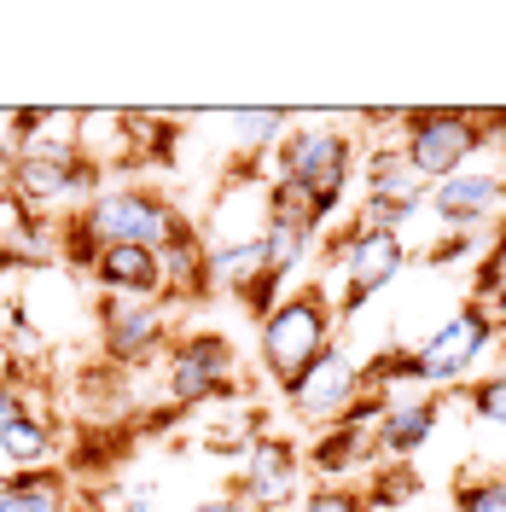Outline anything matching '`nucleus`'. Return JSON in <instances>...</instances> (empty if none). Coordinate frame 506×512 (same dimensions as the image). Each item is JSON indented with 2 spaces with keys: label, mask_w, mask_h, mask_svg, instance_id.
Masks as SVG:
<instances>
[{
  "label": "nucleus",
  "mask_w": 506,
  "mask_h": 512,
  "mask_svg": "<svg viewBox=\"0 0 506 512\" xmlns=\"http://www.w3.org/2000/svg\"><path fill=\"white\" fill-rule=\"evenodd\" d=\"M495 338V315L489 303H466L408 355H384L373 367V379H413V384H454L466 379V367H477V355Z\"/></svg>",
  "instance_id": "1"
},
{
  "label": "nucleus",
  "mask_w": 506,
  "mask_h": 512,
  "mask_svg": "<svg viewBox=\"0 0 506 512\" xmlns=\"http://www.w3.org/2000/svg\"><path fill=\"white\" fill-rule=\"evenodd\" d=\"M181 216L163 204L158 192L146 187H111L88 198V210L76 216V245H146V251H163L175 233H181Z\"/></svg>",
  "instance_id": "2"
},
{
  "label": "nucleus",
  "mask_w": 506,
  "mask_h": 512,
  "mask_svg": "<svg viewBox=\"0 0 506 512\" xmlns=\"http://www.w3.org/2000/svg\"><path fill=\"white\" fill-rule=\"evenodd\" d=\"M332 344V303L320 297V286L297 291V297H280L268 315H262V367L268 379L291 384L320 350Z\"/></svg>",
  "instance_id": "3"
},
{
  "label": "nucleus",
  "mask_w": 506,
  "mask_h": 512,
  "mask_svg": "<svg viewBox=\"0 0 506 512\" xmlns=\"http://www.w3.org/2000/svg\"><path fill=\"white\" fill-rule=\"evenodd\" d=\"M396 146L408 152V163L425 181H448V175H460L466 158H472L477 146H489V140H483L477 111L431 105V111H402V140H396Z\"/></svg>",
  "instance_id": "4"
},
{
  "label": "nucleus",
  "mask_w": 506,
  "mask_h": 512,
  "mask_svg": "<svg viewBox=\"0 0 506 512\" xmlns=\"http://www.w3.org/2000/svg\"><path fill=\"white\" fill-rule=\"evenodd\" d=\"M349 163H355V146H349L344 128H291L280 140V187L309 192L320 210L332 216L338 210V192L349 181Z\"/></svg>",
  "instance_id": "5"
},
{
  "label": "nucleus",
  "mask_w": 506,
  "mask_h": 512,
  "mask_svg": "<svg viewBox=\"0 0 506 512\" xmlns=\"http://www.w3.org/2000/svg\"><path fill=\"white\" fill-rule=\"evenodd\" d=\"M94 181V158L76 152V140H30V152L12 163L6 192L24 204V216L59 210L64 198H82Z\"/></svg>",
  "instance_id": "6"
},
{
  "label": "nucleus",
  "mask_w": 506,
  "mask_h": 512,
  "mask_svg": "<svg viewBox=\"0 0 506 512\" xmlns=\"http://www.w3.org/2000/svg\"><path fill=\"white\" fill-rule=\"evenodd\" d=\"M239 390V355L222 332H192L175 344L169 355V396L181 408H198V402H222Z\"/></svg>",
  "instance_id": "7"
},
{
  "label": "nucleus",
  "mask_w": 506,
  "mask_h": 512,
  "mask_svg": "<svg viewBox=\"0 0 506 512\" xmlns=\"http://www.w3.org/2000/svg\"><path fill=\"white\" fill-rule=\"evenodd\" d=\"M361 396V367L349 361V350H338V344H326V350L297 373V379L285 384V402H291V414L303 419H344V408Z\"/></svg>",
  "instance_id": "8"
},
{
  "label": "nucleus",
  "mask_w": 506,
  "mask_h": 512,
  "mask_svg": "<svg viewBox=\"0 0 506 512\" xmlns=\"http://www.w3.org/2000/svg\"><path fill=\"white\" fill-rule=\"evenodd\" d=\"M408 262V245L402 233H367L355 227L344 239V309H361L373 291H384Z\"/></svg>",
  "instance_id": "9"
},
{
  "label": "nucleus",
  "mask_w": 506,
  "mask_h": 512,
  "mask_svg": "<svg viewBox=\"0 0 506 512\" xmlns=\"http://www.w3.org/2000/svg\"><path fill=\"white\" fill-rule=\"evenodd\" d=\"M501 204H506V181L495 169H460V175H448V181L431 187V210H437L454 233L483 227Z\"/></svg>",
  "instance_id": "10"
},
{
  "label": "nucleus",
  "mask_w": 506,
  "mask_h": 512,
  "mask_svg": "<svg viewBox=\"0 0 506 512\" xmlns=\"http://www.w3.org/2000/svg\"><path fill=\"white\" fill-rule=\"evenodd\" d=\"M99 338H105V355L111 361H146V355L163 344V315L152 303H140V297H111L105 309H99Z\"/></svg>",
  "instance_id": "11"
},
{
  "label": "nucleus",
  "mask_w": 506,
  "mask_h": 512,
  "mask_svg": "<svg viewBox=\"0 0 506 512\" xmlns=\"http://www.w3.org/2000/svg\"><path fill=\"white\" fill-rule=\"evenodd\" d=\"M297 495V448L280 437H262L245 460V507L251 512H280Z\"/></svg>",
  "instance_id": "12"
},
{
  "label": "nucleus",
  "mask_w": 506,
  "mask_h": 512,
  "mask_svg": "<svg viewBox=\"0 0 506 512\" xmlns=\"http://www.w3.org/2000/svg\"><path fill=\"white\" fill-rule=\"evenodd\" d=\"M94 280L111 291V297H140V303H152L163 291V256L146 251V245H99Z\"/></svg>",
  "instance_id": "13"
},
{
  "label": "nucleus",
  "mask_w": 506,
  "mask_h": 512,
  "mask_svg": "<svg viewBox=\"0 0 506 512\" xmlns=\"http://www.w3.org/2000/svg\"><path fill=\"white\" fill-rule=\"evenodd\" d=\"M367 198H384V204L419 210V198H425V175L408 163L402 146H379V152L367 158Z\"/></svg>",
  "instance_id": "14"
},
{
  "label": "nucleus",
  "mask_w": 506,
  "mask_h": 512,
  "mask_svg": "<svg viewBox=\"0 0 506 512\" xmlns=\"http://www.w3.org/2000/svg\"><path fill=\"white\" fill-rule=\"evenodd\" d=\"M268 274V256H262V233L222 245L216 256H204V291H251Z\"/></svg>",
  "instance_id": "15"
},
{
  "label": "nucleus",
  "mask_w": 506,
  "mask_h": 512,
  "mask_svg": "<svg viewBox=\"0 0 506 512\" xmlns=\"http://www.w3.org/2000/svg\"><path fill=\"white\" fill-rule=\"evenodd\" d=\"M437 431V402L431 396H413V402H396L379 425V448L384 454H396V460H408L425 448V437Z\"/></svg>",
  "instance_id": "16"
},
{
  "label": "nucleus",
  "mask_w": 506,
  "mask_h": 512,
  "mask_svg": "<svg viewBox=\"0 0 506 512\" xmlns=\"http://www.w3.org/2000/svg\"><path fill=\"white\" fill-rule=\"evenodd\" d=\"M373 448H379V431H367V425H349V419H332L309 454H315V466L326 472V478H338V472H349V466L373 460Z\"/></svg>",
  "instance_id": "17"
},
{
  "label": "nucleus",
  "mask_w": 506,
  "mask_h": 512,
  "mask_svg": "<svg viewBox=\"0 0 506 512\" xmlns=\"http://www.w3.org/2000/svg\"><path fill=\"white\" fill-rule=\"evenodd\" d=\"M309 239H315V227L297 222V216H268V227H262V256H268V274L274 280H285L297 262H303V251H309Z\"/></svg>",
  "instance_id": "18"
},
{
  "label": "nucleus",
  "mask_w": 506,
  "mask_h": 512,
  "mask_svg": "<svg viewBox=\"0 0 506 512\" xmlns=\"http://www.w3.org/2000/svg\"><path fill=\"white\" fill-rule=\"evenodd\" d=\"M47 448H53V425L41 414H24L6 437H0V454L24 472V466H47Z\"/></svg>",
  "instance_id": "19"
},
{
  "label": "nucleus",
  "mask_w": 506,
  "mask_h": 512,
  "mask_svg": "<svg viewBox=\"0 0 506 512\" xmlns=\"http://www.w3.org/2000/svg\"><path fill=\"white\" fill-rule=\"evenodd\" d=\"M227 128H233V140H239L245 152H262V146H280L285 140L291 117H285V111H233Z\"/></svg>",
  "instance_id": "20"
},
{
  "label": "nucleus",
  "mask_w": 506,
  "mask_h": 512,
  "mask_svg": "<svg viewBox=\"0 0 506 512\" xmlns=\"http://www.w3.org/2000/svg\"><path fill=\"white\" fill-rule=\"evenodd\" d=\"M454 512H506V478H460Z\"/></svg>",
  "instance_id": "21"
},
{
  "label": "nucleus",
  "mask_w": 506,
  "mask_h": 512,
  "mask_svg": "<svg viewBox=\"0 0 506 512\" xmlns=\"http://www.w3.org/2000/svg\"><path fill=\"white\" fill-rule=\"evenodd\" d=\"M472 414L489 419V425H506V367L472 384Z\"/></svg>",
  "instance_id": "22"
},
{
  "label": "nucleus",
  "mask_w": 506,
  "mask_h": 512,
  "mask_svg": "<svg viewBox=\"0 0 506 512\" xmlns=\"http://www.w3.org/2000/svg\"><path fill=\"white\" fill-rule=\"evenodd\" d=\"M0 512H64L59 478H47L41 489H6V507H0Z\"/></svg>",
  "instance_id": "23"
},
{
  "label": "nucleus",
  "mask_w": 506,
  "mask_h": 512,
  "mask_svg": "<svg viewBox=\"0 0 506 512\" xmlns=\"http://www.w3.org/2000/svg\"><path fill=\"white\" fill-rule=\"evenodd\" d=\"M303 512H367V501L349 495V489H315V495L303 501Z\"/></svg>",
  "instance_id": "24"
},
{
  "label": "nucleus",
  "mask_w": 506,
  "mask_h": 512,
  "mask_svg": "<svg viewBox=\"0 0 506 512\" xmlns=\"http://www.w3.org/2000/svg\"><path fill=\"white\" fill-rule=\"evenodd\" d=\"M413 489H419V478H413L408 466L396 460V472H390L384 483H373V501H379V507H390V501H408Z\"/></svg>",
  "instance_id": "25"
},
{
  "label": "nucleus",
  "mask_w": 506,
  "mask_h": 512,
  "mask_svg": "<svg viewBox=\"0 0 506 512\" xmlns=\"http://www.w3.org/2000/svg\"><path fill=\"white\" fill-rule=\"evenodd\" d=\"M24 414H30V408H24V396H18L12 384H0V437H6V431H12Z\"/></svg>",
  "instance_id": "26"
},
{
  "label": "nucleus",
  "mask_w": 506,
  "mask_h": 512,
  "mask_svg": "<svg viewBox=\"0 0 506 512\" xmlns=\"http://www.w3.org/2000/svg\"><path fill=\"white\" fill-rule=\"evenodd\" d=\"M192 512H251V507H245V495H216V501H204Z\"/></svg>",
  "instance_id": "27"
},
{
  "label": "nucleus",
  "mask_w": 506,
  "mask_h": 512,
  "mask_svg": "<svg viewBox=\"0 0 506 512\" xmlns=\"http://www.w3.org/2000/svg\"><path fill=\"white\" fill-rule=\"evenodd\" d=\"M489 315H495V326H506V268H501V280H495V309Z\"/></svg>",
  "instance_id": "28"
},
{
  "label": "nucleus",
  "mask_w": 506,
  "mask_h": 512,
  "mask_svg": "<svg viewBox=\"0 0 506 512\" xmlns=\"http://www.w3.org/2000/svg\"><path fill=\"white\" fill-rule=\"evenodd\" d=\"M0 507H6V472H0Z\"/></svg>",
  "instance_id": "29"
},
{
  "label": "nucleus",
  "mask_w": 506,
  "mask_h": 512,
  "mask_svg": "<svg viewBox=\"0 0 506 512\" xmlns=\"http://www.w3.org/2000/svg\"><path fill=\"white\" fill-rule=\"evenodd\" d=\"M0 367H6V338H0Z\"/></svg>",
  "instance_id": "30"
},
{
  "label": "nucleus",
  "mask_w": 506,
  "mask_h": 512,
  "mask_svg": "<svg viewBox=\"0 0 506 512\" xmlns=\"http://www.w3.org/2000/svg\"><path fill=\"white\" fill-rule=\"evenodd\" d=\"M0 268H6V251H0Z\"/></svg>",
  "instance_id": "31"
}]
</instances>
